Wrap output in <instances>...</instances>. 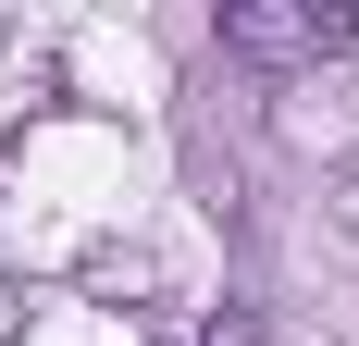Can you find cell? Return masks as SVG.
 Returning <instances> with one entry per match:
<instances>
[{
    "label": "cell",
    "mask_w": 359,
    "mask_h": 346,
    "mask_svg": "<svg viewBox=\"0 0 359 346\" xmlns=\"http://www.w3.org/2000/svg\"><path fill=\"white\" fill-rule=\"evenodd\" d=\"M347 37H359V13H334V0H223L236 62H334Z\"/></svg>",
    "instance_id": "6da1fadb"
}]
</instances>
